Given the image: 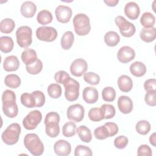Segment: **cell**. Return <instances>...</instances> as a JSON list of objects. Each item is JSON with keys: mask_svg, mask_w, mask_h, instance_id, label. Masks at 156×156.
<instances>
[{"mask_svg": "<svg viewBox=\"0 0 156 156\" xmlns=\"http://www.w3.org/2000/svg\"><path fill=\"white\" fill-rule=\"evenodd\" d=\"M2 102L4 114L10 118L16 117L18 113V108L16 104L15 93L10 90H5L2 95Z\"/></svg>", "mask_w": 156, "mask_h": 156, "instance_id": "cell-1", "label": "cell"}, {"mask_svg": "<svg viewBox=\"0 0 156 156\" xmlns=\"http://www.w3.org/2000/svg\"><path fill=\"white\" fill-rule=\"evenodd\" d=\"M24 144L30 153L34 156H39L44 152V145L39 136L33 133H27L24 138Z\"/></svg>", "mask_w": 156, "mask_h": 156, "instance_id": "cell-2", "label": "cell"}, {"mask_svg": "<svg viewBox=\"0 0 156 156\" xmlns=\"http://www.w3.org/2000/svg\"><path fill=\"white\" fill-rule=\"evenodd\" d=\"M75 32L79 36L87 35L91 29L89 17L84 13L76 15L73 20Z\"/></svg>", "mask_w": 156, "mask_h": 156, "instance_id": "cell-3", "label": "cell"}, {"mask_svg": "<svg viewBox=\"0 0 156 156\" xmlns=\"http://www.w3.org/2000/svg\"><path fill=\"white\" fill-rule=\"evenodd\" d=\"M21 131V129L19 124L12 123L10 124L1 135L2 141L8 145L16 144L18 141Z\"/></svg>", "mask_w": 156, "mask_h": 156, "instance_id": "cell-4", "label": "cell"}, {"mask_svg": "<svg viewBox=\"0 0 156 156\" xmlns=\"http://www.w3.org/2000/svg\"><path fill=\"white\" fill-rule=\"evenodd\" d=\"M32 30L27 26H22L18 28L16 31V42L23 48H26L31 45L32 43Z\"/></svg>", "mask_w": 156, "mask_h": 156, "instance_id": "cell-5", "label": "cell"}, {"mask_svg": "<svg viewBox=\"0 0 156 156\" xmlns=\"http://www.w3.org/2000/svg\"><path fill=\"white\" fill-rule=\"evenodd\" d=\"M65 87V96L66 100L73 102L79 96V83L75 79L69 77L63 83Z\"/></svg>", "mask_w": 156, "mask_h": 156, "instance_id": "cell-6", "label": "cell"}, {"mask_svg": "<svg viewBox=\"0 0 156 156\" xmlns=\"http://www.w3.org/2000/svg\"><path fill=\"white\" fill-rule=\"evenodd\" d=\"M116 26H118L121 34L125 37H130L133 36L136 31L134 24L127 21L122 16H117L115 18Z\"/></svg>", "mask_w": 156, "mask_h": 156, "instance_id": "cell-7", "label": "cell"}, {"mask_svg": "<svg viewBox=\"0 0 156 156\" xmlns=\"http://www.w3.org/2000/svg\"><path fill=\"white\" fill-rule=\"evenodd\" d=\"M42 119V114L38 110H35L30 112L23 120V125L27 130H34L40 124Z\"/></svg>", "mask_w": 156, "mask_h": 156, "instance_id": "cell-8", "label": "cell"}, {"mask_svg": "<svg viewBox=\"0 0 156 156\" xmlns=\"http://www.w3.org/2000/svg\"><path fill=\"white\" fill-rule=\"evenodd\" d=\"M36 36L41 41L52 42L57 37V31L52 27L44 26L37 29Z\"/></svg>", "mask_w": 156, "mask_h": 156, "instance_id": "cell-9", "label": "cell"}, {"mask_svg": "<svg viewBox=\"0 0 156 156\" xmlns=\"http://www.w3.org/2000/svg\"><path fill=\"white\" fill-rule=\"evenodd\" d=\"M84 114V107L79 104H75L70 105L67 108L66 111L68 119L76 122H80L83 119Z\"/></svg>", "mask_w": 156, "mask_h": 156, "instance_id": "cell-10", "label": "cell"}, {"mask_svg": "<svg viewBox=\"0 0 156 156\" xmlns=\"http://www.w3.org/2000/svg\"><path fill=\"white\" fill-rule=\"evenodd\" d=\"M88 68V64L86 60L83 58L74 60L70 65V72L76 77H80L85 73Z\"/></svg>", "mask_w": 156, "mask_h": 156, "instance_id": "cell-11", "label": "cell"}, {"mask_svg": "<svg viewBox=\"0 0 156 156\" xmlns=\"http://www.w3.org/2000/svg\"><path fill=\"white\" fill-rule=\"evenodd\" d=\"M55 14L57 20L62 23H67L69 21L73 12L71 9L66 5H59L55 10Z\"/></svg>", "mask_w": 156, "mask_h": 156, "instance_id": "cell-12", "label": "cell"}, {"mask_svg": "<svg viewBox=\"0 0 156 156\" xmlns=\"http://www.w3.org/2000/svg\"><path fill=\"white\" fill-rule=\"evenodd\" d=\"M135 56V52L133 49L129 46L121 47L117 53L118 60L122 63H127L133 60Z\"/></svg>", "mask_w": 156, "mask_h": 156, "instance_id": "cell-13", "label": "cell"}, {"mask_svg": "<svg viewBox=\"0 0 156 156\" xmlns=\"http://www.w3.org/2000/svg\"><path fill=\"white\" fill-rule=\"evenodd\" d=\"M54 149L57 155L66 156L71 153V146L68 141L64 140H60L55 143Z\"/></svg>", "mask_w": 156, "mask_h": 156, "instance_id": "cell-14", "label": "cell"}, {"mask_svg": "<svg viewBox=\"0 0 156 156\" xmlns=\"http://www.w3.org/2000/svg\"><path fill=\"white\" fill-rule=\"evenodd\" d=\"M118 107L122 113L129 114L133 110V102L129 96H121L118 99Z\"/></svg>", "mask_w": 156, "mask_h": 156, "instance_id": "cell-15", "label": "cell"}, {"mask_svg": "<svg viewBox=\"0 0 156 156\" xmlns=\"http://www.w3.org/2000/svg\"><path fill=\"white\" fill-rule=\"evenodd\" d=\"M82 98L85 102L94 104L98 100L99 93L96 88L93 87H87L83 90Z\"/></svg>", "mask_w": 156, "mask_h": 156, "instance_id": "cell-16", "label": "cell"}, {"mask_svg": "<svg viewBox=\"0 0 156 156\" xmlns=\"http://www.w3.org/2000/svg\"><path fill=\"white\" fill-rule=\"evenodd\" d=\"M140 9L138 5L135 2H129L124 7V13L130 20H136L140 15Z\"/></svg>", "mask_w": 156, "mask_h": 156, "instance_id": "cell-17", "label": "cell"}, {"mask_svg": "<svg viewBox=\"0 0 156 156\" xmlns=\"http://www.w3.org/2000/svg\"><path fill=\"white\" fill-rule=\"evenodd\" d=\"M20 66V62L15 55H10L7 57L3 63V68L5 71L12 72L16 71Z\"/></svg>", "mask_w": 156, "mask_h": 156, "instance_id": "cell-18", "label": "cell"}, {"mask_svg": "<svg viewBox=\"0 0 156 156\" xmlns=\"http://www.w3.org/2000/svg\"><path fill=\"white\" fill-rule=\"evenodd\" d=\"M20 11L25 18H32L36 13L37 6L32 1H25L22 4Z\"/></svg>", "mask_w": 156, "mask_h": 156, "instance_id": "cell-19", "label": "cell"}, {"mask_svg": "<svg viewBox=\"0 0 156 156\" xmlns=\"http://www.w3.org/2000/svg\"><path fill=\"white\" fill-rule=\"evenodd\" d=\"M118 86L122 92L127 93L130 91L133 87V81L129 76L121 75L118 79Z\"/></svg>", "mask_w": 156, "mask_h": 156, "instance_id": "cell-20", "label": "cell"}, {"mask_svg": "<svg viewBox=\"0 0 156 156\" xmlns=\"http://www.w3.org/2000/svg\"><path fill=\"white\" fill-rule=\"evenodd\" d=\"M129 69L132 75L138 77L143 76L147 71L146 65L140 61H136L132 63L130 66Z\"/></svg>", "mask_w": 156, "mask_h": 156, "instance_id": "cell-21", "label": "cell"}, {"mask_svg": "<svg viewBox=\"0 0 156 156\" xmlns=\"http://www.w3.org/2000/svg\"><path fill=\"white\" fill-rule=\"evenodd\" d=\"M140 37L141 40L146 43H151L155 40L156 38V29L153 27L151 28L141 29Z\"/></svg>", "mask_w": 156, "mask_h": 156, "instance_id": "cell-22", "label": "cell"}, {"mask_svg": "<svg viewBox=\"0 0 156 156\" xmlns=\"http://www.w3.org/2000/svg\"><path fill=\"white\" fill-rule=\"evenodd\" d=\"M21 59L26 66L29 65L35 62L38 59L37 54L34 49L26 48L21 54Z\"/></svg>", "mask_w": 156, "mask_h": 156, "instance_id": "cell-23", "label": "cell"}, {"mask_svg": "<svg viewBox=\"0 0 156 156\" xmlns=\"http://www.w3.org/2000/svg\"><path fill=\"white\" fill-rule=\"evenodd\" d=\"M74 36L71 31L65 32L62 37L60 44L62 49L65 50L69 49L74 43Z\"/></svg>", "mask_w": 156, "mask_h": 156, "instance_id": "cell-24", "label": "cell"}, {"mask_svg": "<svg viewBox=\"0 0 156 156\" xmlns=\"http://www.w3.org/2000/svg\"><path fill=\"white\" fill-rule=\"evenodd\" d=\"M14 43L12 38L8 36H2L0 38V49L4 53L11 52L13 48Z\"/></svg>", "mask_w": 156, "mask_h": 156, "instance_id": "cell-25", "label": "cell"}, {"mask_svg": "<svg viewBox=\"0 0 156 156\" xmlns=\"http://www.w3.org/2000/svg\"><path fill=\"white\" fill-rule=\"evenodd\" d=\"M119 41V35L115 31H108L104 35V41L108 46H116Z\"/></svg>", "mask_w": 156, "mask_h": 156, "instance_id": "cell-26", "label": "cell"}, {"mask_svg": "<svg viewBox=\"0 0 156 156\" xmlns=\"http://www.w3.org/2000/svg\"><path fill=\"white\" fill-rule=\"evenodd\" d=\"M80 139L84 143H90L92 139L91 132L89 128L85 126H80L76 129Z\"/></svg>", "mask_w": 156, "mask_h": 156, "instance_id": "cell-27", "label": "cell"}, {"mask_svg": "<svg viewBox=\"0 0 156 156\" xmlns=\"http://www.w3.org/2000/svg\"><path fill=\"white\" fill-rule=\"evenodd\" d=\"M140 23L144 28L153 27L155 23V17L150 12H144L141 15Z\"/></svg>", "mask_w": 156, "mask_h": 156, "instance_id": "cell-28", "label": "cell"}, {"mask_svg": "<svg viewBox=\"0 0 156 156\" xmlns=\"http://www.w3.org/2000/svg\"><path fill=\"white\" fill-rule=\"evenodd\" d=\"M52 15L49 10H42L40 11L37 16L38 23L41 25H46L52 21Z\"/></svg>", "mask_w": 156, "mask_h": 156, "instance_id": "cell-29", "label": "cell"}, {"mask_svg": "<svg viewBox=\"0 0 156 156\" xmlns=\"http://www.w3.org/2000/svg\"><path fill=\"white\" fill-rule=\"evenodd\" d=\"M4 83L10 88H16L21 85V79L16 74H8L4 79Z\"/></svg>", "mask_w": 156, "mask_h": 156, "instance_id": "cell-30", "label": "cell"}, {"mask_svg": "<svg viewBox=\"0 0 156 156\" xmlns=\"http://www.w3.org/2000/svg\"><path fill=\"white\" fill-rule=\"evenodd\" d=\"M59 123L51 122L47 123L45 127V132L48 136L51 138L57 137L60 133Z\"/></svg>", "mask_w": 156, "mask_h": 156, "instance_id": "cell-31", "label": "cell"}, {"mask_svg": "<svg viewBox=\"0 0 156 156\" xmlns=\"http://www.w3.org/2000/svg\"><path fill=\"white\" fill-rule=\"evenodd\" d=\"M15 27V21L11 18H5L0 23V30L4 34L11 33Z\"/></svg>", "mask_w": 156, "mask_h": 156, "instance_id": "cell-32", "label": "cell"}, {"mask_svg": "<svg viewBox=\"0 0 156 156\" xmlns=\"http://www.w3.org/2000/svg\"><path fill=\"white\" fill-rule=\"evenodd\" d=\"M21 104L27 108L35 107V100L34 95L31 93H24L20 98Z\"/></svg>", "mask_w": 156, "mask_h": 156, "instance_id": "cell-33", "label": "cell"}, {"mask_svg": "<svg viewBox=\"0 0 156 156\" xmlns=\"http://www.w3.org/2000/svg\"><path fill=\"white\" fill-rule=\"evenodd\" d=\"M104 119H110L115 116L116 113L115 108L109 104H104L100 107Z\"/></svg>", "mask_w": 156, "mask_h": 156, "instance_id": "cell-34", "label": "cell"}, {"mask_svg": "<svg viewBox=\"0 0 156 156\" xmlns=\"http://www.w3.org/2000/svg\"><path fill=\"white\" fill-rule=\"evenodd\" d=\"M76 125L73 121L65 123L62 127V133L65 137H71L76 133Z\"/></svg>", "mask_w": 156, "mask_h": 156, "instance_id": "cell-35", "label": "cell"}, {"mask_svg": "<svg viewBox=\"0 0 156 156\" xmlns=\"http://www.w3.org/2000/svg\"><path fill=\"white\" fill-rule=\"evenodd\" d=\"M48 95L53 98H59L62 95V87L58 83H51L47 89Z\"/></svg>", "mask_w": 156, "mask_h": 156, "instance_id": "cell-36", "label": "cell"}, {"mask_svg": "<svg viewBox=\"0 0 156 156\" xmlns=\"http://www.w3.org/2000/svg\"><path fill=\"white\" fill-rule=\"evenodd\" d=\"M27 73L30 74L35 75L40 73L43 69V63L40 59H37L35 62L26 66Z\"/></svg>", "mask_w": 156, "mask_h": 156, "instance_id": "cell-37", "label": "cell"}, {"mask_svg": "<svg viewBox=\"0 0 156 156\" xmlns=\"http://www.w3.org/2000/svg\"><path fill=\"white\" fill-rule=\"evenodd\" d=\"M135 129L139 134L145 135L149 132L151 130V124L146 120H141L136 123Z\"/></svg>", "mask_w": 156, "mask_h": 156, "instance_id": "cell-38", "label": "cell"}, {"mask_svg": "<svg viewBox=\"0 0 156 156\" xmlns=\"http://www.w3.org/2000/svg\"><path fill=\"white\" fill-rule=\"evenodd\" d=\"M102 97L106 102H112L115 99L116 91L112 87H106L102 91Z\"/></svg>", "mask_w": 156, "mask_h": 156, "instance_id": "cell-39", "label": "cell"}, {"mask_svg": "<svg viewBox=\"0 0 156 156\" xmlns=\"http://www.w3.org/2000/svg\"><path fill=\"white\" fill-rule=\"evenodd\" d=\"M84 80L92 85H96L100 82L99 76L93 72H88L85 73L83 75Z\"/></svg>", "mask_w": 156, "mask_h": 156, "instance_id": "cell-40", "label": "cell"}, {"mask_svg": "<svg viewBox=\"0 0 156 156\" xmlns=\"http://www.w3.org/2000/svg\"><path fill=\"white\" fill-rule=\"evenodd\" d=\"M94 135L96 139L102 140L109 137V132L107 128L104 125L95 129Z\"/></svg>", "mask_w": 156, "mask_h": 156, "instance_id": "cell-41", "label": "cell"}, {"mask_svg": "<svg viewBox=\"0 0 156 156\" xmlns=\"http://www.w3.org/2000/svg\"><path fill=\"white\" fill-rule=\"evenodd\" d=\"M88 117L90 119L94 122H98L103 119V116L100 108L94 107L88 112Z\"/></svg>", "mask_w": 156, "mask_h": 156, "instance_id": "cell-42", "label": "cell"}, {"mask_svg": "<svg viewBox=\"0 0 156 156\" xmlns=\"http://www.w3.org/2000/svg\"><path fill=\"white\" fill-rule=\"evenodd\" d=\"M75 156H91L93 155L92 151L90 147L83 145H78L76 147L74 150Z\"/></svg>", "mask_w": 156, "mask_h": 156, "instance_id": "cell-43", "label": "cell"}, {"mask_svg": "<svg viewBox=\"0 0 156 156\" xmlns=\"http://www.w3.org/2000/svg\"><path fill=\"white\" fill-rule=\"evenodd\" d=\"M35 100V107H41L45 103L44 94L39 90L34 91L32 93Z\"/></svg>", "mask_w": 156, "mask_h": 156, "instance_id": "cell-44", "label": "cell"}, {"mask_svg": "<svg viewBox=\"0 0 156 156\" xmlns=\"http://www.w3.org/2000/svg\"><path fill=\"white\" fill-rule=\"evenodd\" d=\"M129 140L124 135H119L114 140V146L116 148L119 149H124L128 144Z\"/></svg>", "mask_w": 156, "mask_h": 156, "instance_id": "cell-45", "label": "cell"}, {"mask_svg": "<svg viewBox=\"0 0 156 156\" xmlns=\"http://www.w3.org/2000/svg\"><path fill=\"white\" fill-rule=\"evenodd\" d=\"M144 101L146 104L149 106L156 105V91H147L144 96Z\"/></svg>", "mask_w": 156, "mask_h": 156, "instance_id": "cell-46", "label": "cell"}, {"mask_svg": "<svg viewBox=\"0 0 156 156\" xmlns=\"http://www.w3.org/2000/svg\"><path fill=\"white\" fill-rule=\"evenodd\" d=\"M69 75L65 71L60 70L55 73L54 75V79L58 83L63 84L64 82L69 77Z\"/></svg>", "mask_w": 156, "mask_h": 156, "instance_id": "cell-47", "label": "cell"}, {"mask_svg": "<svg viewBox=\"0 0 156 156\" xmlns=\"http://www.w3.org/2000/svg\"><path fill=\"white\" fill-rule=\"evenodd\" d=\"M152 154V149L147 144H142L138 148L137 155L138 156H151Z\"/></svg>", "mask_w": 156, "mask_h": 156, "instance_id": "cell-48", "label": "cell"}, {"mask_svg": "<svg viewBox=\"0 0 156 156\" xmlns=\"http://www.w3.org/2000/svg\"><path fill=\"white\" fill-rule=\"evenodd\" d=\"M44 124H46L47 123L55 122L59 123L60 122V116L59 115L55 112H51L46 114L44 119Z\"/></svg>", "mask_w": 156, "mask_h": 156, "instance_id": "cell-49", "label": "cell"}, {"mask_svg": "<svg viewBox=\"0 0 156 156\" xmlns=\"http://www.w3.org/2000/svg\"><path fill=\"white\" fill-rule=\"evenodd\" d=\"M109 132V137L113 136L118 132V127L116 124L112 122H108L104 124Z\"/></svg>", "mask_w": 156, "mask_h": 156, "instance_id": "cell-50", "label": "cell"}, {"mask_svg": "<svg viewBox=\"0 0 156 156\" xmlns=\"http://www.w3.org/2000/svg\"><path fill=\"white\" fill-rule=\"evenodd\" d=\"M144 88L146 91H156V80L155 79H149L144 83Z\"/></svg>", "mask_w": 156, "mask_h": 156, "instance_id": "cell-51", "label": "cell"}, {"mask_svg": "<svg viewBox=\"0 0 156 156\" xmlns=\"http://www.w3.org/2000/svg\"><path fill=\"white\" fill-rule=\"evenodd\" d=\"M104 2L107 5L109 6V7H115L116 6L118 3L119 2L118 0H105L104 1Z\"/></svg>", "mask_w": 156, "mask_h": 156, "instance_id": "cell-52", "label": "cell"}, {"mask_svg": "<svg viewBox=\"0 0 156 156\" xmlns=\"http://www.w3.org/2000/svg\"><path fill=\"white\" fill-rule=\"evenodd\" d=\"M149 142L154 147L156 146V133L154 132L149 136Z\"/></svg>", "mask_w": 156, "mask_h": 156, "instance_id": "cell-53", "label": "cell"}]
</instances>
